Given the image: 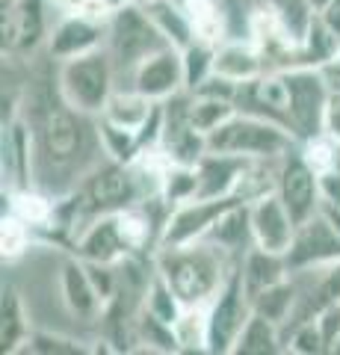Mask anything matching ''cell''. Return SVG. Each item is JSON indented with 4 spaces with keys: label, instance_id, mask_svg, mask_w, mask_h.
Segmentation results:
<instances>
[{
    "label": "cell",
    "instance_id": "6da1fadb",
    "mask_svg": "<svg viewBox=\"0 0 340 355\" xmlns=\"http://www.w3.org/2000/svg\"><path fill=\"white\" fill-rule=\"evenodd\" d=\"M24 116L36 148V187L69 196L107 154L98 133V116L74 110L60 95L57 77L33 83L24 98Z\"/></svg>",
    "mask_w": 340,
    "mask_h": 355
},
{
    "label": "cell",
    "instance_id": "7a4b0ae2",
    "mask_svg": "<svg viewBox=\"0 0 340 355\" xmlns=\"http://www.w3.org/2000/svg\"><path fill=\"white\" fill-rule=\"evenodd\" d=\"M237 263L240 261L231 252L211 240H195L186 246H157L154 252V270L169 282L184 305H211Z\"/></svg>",
    "mask_w": 340,
    "mask_h": 355
},
{
    "label": "cell",
    "instance_id": "3957f363",
    "mask_svg": "<svg viewBox=\"0 0 340 355\" xmlns=\"http://www.w3.org/2000/svg\"><path fill=\"white\" fill-rule=\"evenodd\" d=\"M116 65L107 48H98L80 57L57 62V86L60 95L69 101L74 110H80L86 116H101L109 101V95L116 92Z\"/></svg>",
    "mask_w": 340,
    "mask_h": 355
},
{
    "label": "cell",
    "instance_id": "277c9868",
    "mask_svg": "<svg viewBox=\"0 0 340 355\" xmlns=\"http://www.w3.org/2000/svg\"><path fill=\"white\" fill-rule=\"evenodd\" d=\"M296 142L299 139L287 128L237 110V116H231L222 128L207 137V151L237 154V157L249 160H281Z\"/></svg>",
    "mask_w": 340,
    "mask_h": 355
},
{
    "label": "cell",
    "instance_id": "5b68a950",
    "mask_svg": "<svg viewBox=\"0 0 340 355\" xmlns=\"http://www.w3.org/2000/svg\"><path fill=\"white\" fill-rule=\"evenodd\" d=\"M71 198H74V210H78L80 231H83L86 222H92L95 216L118 214V210L136 205L139 193H136L134 175H130V166L104 157L78 184V190H71ZM80 231H78V234H80ZM74 240H78V237H74Z\"/></svg>",
    "mask_w": 340,
    "mask_h": 355
},
{
    "label": "cell",
    "instance_id": "8992f818",
    "mask_svg": "<svg viewBox=\"0 0 340 355\" xmlns=\"http://www.w3.org/2000/svg\"><path fill=\"white\" fill-rule=\"evenodd\" d=\"M163 44H169L163 39V33L154 27V21L148 18V12L136 3H130L125 9H118L107 18V44L116 65V74L130 80L136 65L151 57L154 51H160Z\"/></svg>",
    "mask_w": 340,
    "mask_h": 355
},
{
    "label": "cell",
    "instance_id": "52a82bcc",
    "mask_svg": "<svg viewBox=\"0 0 340 355\" xmlns=\"http://www.w3.org/2000/svg\"><path fill=\"white\" fill-rule=\"evenodd\" d=\"M290 86V128L296 139H308L323 133V119L328 98L334 92V83L323 69H311V65H296V69H284Z\"/></svg>",
    "mask_w": 340,
    "mask_h": 355
},
{
    "label": "cell",
    "instance_id": "ba28073f",
    "mask_svg": "<svg viewBox=\"0 0 340 355\" xmlns=\"http://www.w3.org/2000/svg\"><path fill=\"white\" fill-rule=\"evenodd\" d=\"M237 205H246V202H240L237 196H222V198L195 196L190 202L169 207V216L163 222L160 246H186V243L204 240L216 228V222Z\"/></svg>",
    "mask_w": 340,
    "mask_h": 355
},
{
    "label": "cell",
    "instance_id": "9c48e42d",
    "mask_svg": "<svg viewBox=\"0 0 340 355\" xmlns=\"http://www.w3.org/2000/svg\"><path fill=\"white\" fill-rule=\"evenodd\" d=\"M251 299L246 293L243 272L240 263L231 270L225 284L219 287L213 302L207 305V317H211V352H234V343L243 331L246 320L251 317Z\"/></svg>",
    "mask_w": 340,
    "mask_h": 355
},
{
    "label": "cell",
    "instance_id": "30bf717a",
    "mask_svg": "<svg viewBox=\"0 0 340 355\" xmlns=\"http://www.w3.org/2000/svg\"><path fill=\"white\" fill-rule=\"evenodd\" d=\"M276 193L281 196V202L287 205L296 222L314 216L323 205L320 193V175L314 166L305 160V154L299 151V142L278 160V178H276Z\"/></svg>",
    "mask_w": 340,
    "mask_h": 355
},
{
    "label": "cell",
    "instance_id": "8fae6325",
    "mask_svg": "<svg viewBox=\"0 0 340 355\" xmlns=\"http://www.w3.org/2000/svg\"><path fill=\"white\" fill-rule=\"evenodd\" d=\"M284 258H287L290 272L316 270L340 258V228L323 214V207L296 225L293 243L284 252Z\"/></svg>",
    "mask_w": 340,
    "mask_h": 355
},
{
    "label": "cell",
    "instance_id": "7c38bea8",
    "mask_svg": "<svg viewBox=\"0 0 340 355\" xmlns=\"http://www.w3.org/2000/svg\"><path fill=\"white\" fill-rule=\"evenodd\" d=\"M48 9H53L51 0H9L3 6V53H36L39 44L51 36Z\"/></svg>",
    "mask_w": 340,
    "mask_h": 355
},
{
    "label": "cell",
    "instance_id": "4fadbf2b",
    "mask_svg": "<svg viewBox=\"0 0 340 355\" xmlns=\"http://www.w3.org/2000/svg\"><path fill=\"white\" fill-rule=\"evenodd\" d=\"M234 104L240 113L276 121V125L287 128L293 133V128H290V86H287V74L284 71L269 69L246 83H240Z\"/></svg>",
    "mask_w": 340,
    "mask_h": 355
},
{
    "label": "cell",
    "instance_id": "5bb4252c",
    "mask_svg": "<svg viewBox=\"0 0 340 355\" xmlns=\"http://www.w3.org/2000/svg\"><path fill=\"white\" fill-rule=\"evenodd\" d=\"M127 86H134L151 101H169V98L186 92V74H184V51L175 44H163L151 57L142 60L134 74H130Z\"/></svg>",
    "mask_w": 340,
    "mask_h": 355
},
{
    "label": "cell",
    "instance_id": "9a60e30c",
    "mask_svg": "<svg viewBox=\"0 0 340 355\" xmlns=\"http://www.w3.org/2000/svg\"><path fill=\"white\" fill-rule=\"evenodd\" d=\"M71 246L78 258L89 263H107V266H118L122 261L136 254V249L130 246V240L125 234L122 222H118V214H104V216H95L92 222H86V228L80 231Z\"/></svg>",
    "mask_w": 340,
    "mask_h": 355
},
{
    "label": "cell",
    "instance_id": "2e32d148",
    "mask_svg": "<svg viewBox=\"0 0 340 355\" xmlns=\"http://www.w3.org/2000/svg\"><path fill=\"white\" fill-rule=\"evenodd\" d=\"M45 44H48V57L53 62L98 51L107 44V21L92 18L86 12H65L51 27V36Z\"/></svg>",
    "mask_w": 340,
    "mask_h": 355
},
{
    "label": "cell",
    "instance_id": "e0dca14e",
    "mask_svg": "<svg viewBox=\"0 0 340 355\" xmlns=\"http://www.w3.org/2000/svg\"><path fill=\"white\" fill-rule=\"evenodd\" d=\"M249 222H251L255 246L267 249V252H278V254L290 249L296 225H299L287 210V205L281 202L278 193H267V196L255 198V202L249 205Z\"/></svg>",
    "mask_w": 340,
    "mask_h": 355
},
{
    "label": "cell",
    "instance_id": "ac0fdd59",
    "mask_svg": "<svg viewBox=\"0 0 340 355\" xmlns=\"http://www.w3.org/2000/svg\"><path fill=\"white\" fill-rule=\"evenodd\" d=\"M3 184L6 190L36 184V148L24 116L3 121Z\"/></svg>",
    "mask_w": 340,
    "mask_h": 355
},
{
    "label": "cell",
    "instance_id": "d6986e66",
    "mask_svg": "<svg viewBox=\"0 0 340 355\" xmlns=\"http://www.w3.org/2000/svg\"><path fill=\"white\" fill-rule=\"evenodd\" d=\"M60 293H62V302L69 308V314L83 320V323L98 320V314H104V308H107V302L101 299V293H98V287L89 275V266H86V261L78 258V254L62 263Z\"/></svg>",
    "mask_w": 340,
    "mask_h": 355
},
{
    "label": "cell",
    "instance_id": "ffe728a7",
    "mask_svg": "<svg viewBox=\"0 0 340 355\" xmlns=\"http://www.w3.org/2000/svg\"><path fill=\"white\" fill-rule=\"evenodd\" d=\"M249 163H251L249 157H237V154L207 151L204 157L195 163V172H199V196H204V198L237 196V187L243 181Z\"/></svg>",
    "mask_w": 340,
    "mask_h": 355
},
{
    "label": "cell",
    "instance_id": "44dd1931",
    "mask_svg": "<svg viewBox=\"0 0 340 355\" xmlns=\"http://www.w3.org/2000/svg\"><path fill=\"white\" fill-rule=\"evenodd\" d=\"M267 69V60L255 42L249 36H228L225 42L216 44V60H213V74L228 77L234 83H246L258 77Z\"/></svg>",
    "mask_w": 340,
    "mask_h": 355
},
{
    "label": "cell",
    "instance_id": "7402d4cb",
    "mask_svg": "<svg viewBox=\"0 0 340 355\" xmlns=\"http://www.w3.org/2000/svg\"><path fill=\"white\" fill-rule=\"evenodd\" d=\"M240 272H243V284H246L249 299H255L258 293H263L272 284L290 279L287 258L278 252H267L260 246H251L243 258H240Z\"/></svg>",
    "mask_w": 340,
    "mask_h": 355
},
{
    "label": "cell",
    "instance_id": "603a6c76",
    "mask_svg": "<svg viewBox=\"0 0 340 355\" xmlns=\"http://www.w3.org/2000/svg\"><path fill=\"white\" fill-rule=\"evenodd\" d=\"M157 101H151L142 92H136L134 86H116V92L109 95V101L104 107L101 119L113 121L118 128H127V130H145V125L151 121V116L157 113Z\"/></svg>",
    "mask_w": 340,
    "mask_h": 355
},
{
    "label": "cell",
    "instance_id": "cb8c5ba5",
    "mask_svg": "<svg viewBox=\"0 0 340 355\" xmlns=\"http://www.w3.org/2000/svg\"><path fill=\"white\" fill-rule=\"evenodd\" d=\"M237 355H276L284 352V331L278 323H272L258 311H251V317L246 320L243 331L234 343Z\"/></svg>",
    "mask_w": 340,
    "mask_h": 355
},
{
    "label": "cell",
    "instance_id": "d4e9b609",
    "mask_svg": "<svg viewBox=\"0 0 340 355\" xmlns=\"http://www.w3.org/2000/svg\"><path fill=\"white\" fill-rule=\"evenodd\" d=\"M340 39L325 27V21L320 15L311 18L305 36L299 39V51H296V65H311V69H325L328 62L337 57ZM293 65V69H296Z\"/></svg>",
    "mask_w": 340,
    "mask_h": 355
},
{
    "label": "cell",
    "instance_id": "484cf974",
    "mask_svg": "<svg viewBox=\"0 0 340 355\" xmlns=\"http://www.w3.org/2000/svg\"><path fill=\"white\" fill-rule=\"evenodd\" d=\"M148 12V18L154 21V27L163 33V39L175 48H186V44L195 42V30L190 24V18H186L181 0H154V3L142 6Z\"/></svg>",
    "mask_w": 340,
    "mask_h": 355
},
{
    "label": "cell",
    "instance_id": "4316f807",
    "mask_svg": "<svg viewBox=\"0 0 340 355\" xmlns=\"http://www.w3.org/2000/svg\"><path fill=\"white\" fill-rule=\"evenodd\" d=\"M178 352H211V317L207 305H186L172 323Z\"/></svg>",
    "mask_w": 340,
    "mask_h": 355
},
{
    "label": "cell",
    "instance_id": "83f0119b",
    "mask_svg": "<svg viewBox=\"0 0 340 355\" xmlns=\"http://www.w3.org/2000/svg\"><path fill=\"white\" fill-rule=\"evenodd\" d=\"M0 311H3V326H0V343H3V352H21L27 347L33 329H30L24 302H21L15 287H6L3 291V308Z\"/></svg>",
    "mask_w": 340,
    "mask_h": 355
},
{
    "label": "cell",
    "instance_id": "f1b7e54d",
    "mask_svg": "<svg viewBox=\"0 0 340 355\" xmlns=\"http://www.w3.org/2000/svg\"><path fill=\"white\" fill-rule=\"evenodd\" d=\"M231 116H237V104L228 98H216V95H199L190 92V121L193 128L211 137L213 130H219Z\"/></svg>",
    "mask_w": 340,
    "mask_h": 355
},
{
    "label": "cell",
    "instance_id": "f546056e",
    "mask_svg": "<svg viewBox=\"0 0 340 355\" xmlns=\"http://www.w3.org/2000/svg\"><path fill=\"white\" fill-rule=\"evenodd\" d=\"M98 133H101V146H104V154L109 160L130 163L142 148H145L139 130L118 128V125H113V121H107L101 116H98Z\"/></svg>",
    "mask_w": 340,
    "mask_h": 355
},
{
    "label": "cell",
    "instance_id": "4dcf8cb0",
    "mask_svg": "<svg viewBox=\"0 0 340 355\" xmlns=\"http://www.w3.org/2000/svg\"><path fill=\"white\" fill-rule=\"evenodd\" d=\"M284 349L293 355H323L328 352V343L323 338V329L316 323V317L299 320L284 329Z\"/></svg>",
    "mask_w": 340,
    "mask_h": 355
},
{
    "label": "cell",
    "instance_id": "1f68e13d",
    "mask_svg": "<svg viewBox=\"0 0 340 355\" xmlns=\"http://www.w3.org/2000/svg\"><path fill=\"white\" fill-rule=\"evenodd\" d=\"M213 60H216V44L195 39L193 44L184 48V74H186V92H195L207 77L213 74Z\"/></svg>",
    "mask_w": 340,
    "mask_h": 355
},
{
    "label": "cell",
    "instance_id": "d6a6232c",
    "mask_svg": "<svg viewBox=\"0 0 340 355\" xmlns=\"http://www.w3.org/2000/svg\"><path fill=\"white\" fill-rule=\"evenodd\" d=\"M33 231L27 222H21L12 214H3V228H0V246H3V261H18L21 254L30 249Z\"/></svg>",
    "mask_w": 340,
    "mask_h": 355
},
{
    "label": "cell",
    "instance_id": "836d02e7",
    "mask_svg": "<svg viewBox=\"0 0 340 355\" xmlns=\"http://www.w3.org/2000/svg\"><path fill=\"white\" fill-rule=\"evenodd\" d=\"M27 352H42V355H74V352H86L83 340H74V338H62V335H51V331H33L30 340H27Z\"/></svg>",
    "mask_w": 340,
    "mask_h": 355
},
{
    "label": "cell",
    "instance_id": "e575fe53",
    "mask_svg": "<svg viewBox=\"0 0 340 355\" xmlns=\"http://www.w3.org/2000/svg\"><path fill=\"white\" fill-rule=\"evenodd\" d=\"M316 323H320V329H323L328 352H337V343H340V302L323 308L320 314H316Z\"/></svg>",
    "mask_w": 340,
    "mask_h": 355
},
{
    "label": "cell",
    "instance_id": "d590c367",
    "mask_svg": "<svg viewBox=\"0 0 340 355\" xmlns=\"http://www.w3.org/2000/svg\"><path fill=\"white\" fill-rule=\"evenodd\" d=\"M323 130L328 137H334L340 142V86H334L332 98H328V107H325V119H323Z\"/></svg>",
    "mask_w": 340,
    "mask_h": 355
},
{
    "label": "cell",
    "instance_id": "8d00e7d4",
    "mask_svg": "<svg viewBox=\"0 0 340 355\" xmlns=\"http://www.w3.org/2000/svg\"><path fill=\"white\" fill-rule=\"evenodd\" d=\"M51 3H53V9H60V15H65V12H86V15L98 18L95 0H51ZM101 21H104V18H101Z\"/></svg>",
    "mask_w": 340,
    "mask_h": 355
},
{
    "label": "cell",
    "instance_id": "74e56055",
    "mask_svg": "<svg viewBox=\"0 0 340 355\" xmlns=\"http://www.w3.org/2000/svg\"><path fill=\"white\" fill-rule=\"evenodd\" d=\"M316 15H320L325 21V27L340 39V0H332V3H328L323 12H316Z\"/></svg>",
    "mask_w": 340,
    "mask_h": 355
},
{
    "label": "cell",
    "instance_id": "f35d334b",
    "mask_svg": "<svg viewBox=\"0 0 340 355\" xmlns=\"http://www.w3.org/2000/svg\"><path fill=\"white\" fill-rule=\"evenodd\" d=\"M134 0H95V12H98V18H109L113 12H118V9H125V6H130Z\"/></svg>",
    "mask_w": 340,
    "mask_h": 355
},
{
    "label": "cell",
    "instance_id": "ab89813d",
    "mask_svg": "<svg viewBox=\"0 0 340 355\" xmlns=\"http://www.w3.org/2000/svg\"><path fill=\"white\" fill-rule=\"evenodd\" d=\"M323 71H325L328 77H332V83H334V86H340V51H337V57H334L332 62H328Z\"/></svg>",
    "mask_w": 340,
    "mask_h": 355
},
{
    "label": "cell",
    "instance_id": "60d3db41",
    "mask_svg": "<svg viewBox=\"0 0 340 355\" xmlns=\"http://www.w3.org/2000/svg\"><path fill=\"white\" fill-rule=\"evenodd\" d=\"M308 3H311L314 12H323V9H325L328 3H332V0H308Z\"/></svg>",
    "mask_w": 340,
    "mask_h": 355
},
{
    "label": "cell",
    "instance_id": "b9f144b4",
    "mask_svg": "<svg viewBox=\"0 0 340 355\" xmlns=\"http://www.w3.org/2000/svg\"><path fill=\"white\" fill-rule=\"evenodd\" d=\"M136 6H148V3H154V0H134Z\"/></svg>",
    "mask_w": 340,
    "mask_h": 355
},
{
    "label": "cell",
    "instance_id": "7bdbcfd3",
    "mask_svg": "<svg viewBox=\"0 0 340 355\" xmlns=\"http://www.w3.org/2000/svg\"><path fill=\"white\" fill-rule=\"evenodd\" d=\"M337 352H340V343H337Z\"/></svg>",
    "mask_w": 340,
    "mask_h": 355
}]
</instances>
